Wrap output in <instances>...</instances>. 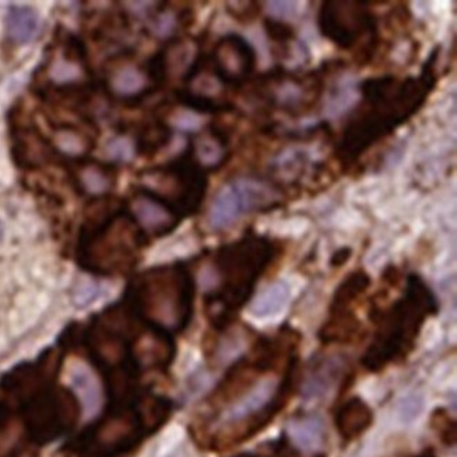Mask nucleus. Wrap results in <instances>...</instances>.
I'll return each instance as SVG.
<instances>
[{"label":"nucleus","mask_w":457,"mask_h":457,"mask_svg":"<svg viewBox=\"0 0 457 457\" xmlns=\"http://www.w3.org/2000/svg\"><path fill=\"white\" fill-rule=\"evenodd\" d=\"M436 55V51H434L420 78H407L400 82L393 75H387L370 78L361 83V93L365 107L345 129L339 145L342 161L352 162L358 160L369 146L393 133L421 109L436 83L432 68Z\"/></svg>","instance_id":"1"},{"label":"nucleus","mask_w":457,"mask_h":457,"mask_svg":"<svg viewBox=\"0 0 457 457\" xmlns=\"http://www.w3.org/2000/svg\"><path fill=\"white\" fill-rule=\"evenodd\" d=\"M297 380V358L290 359L285 370L244 391L238 397L217 408L197 431V439L210 451H226L262 432L287 405Z\"/></svg>","instance_id":"2"},{"label":"nucleus","mask_w":457,"mask_h":457,"mask_svg":"<svg viewBox=\"0 0 457 457\" xmlns=\"http://www.w3.org/2000/svg\"><path fill=\"white\" fill-rule=\"evenodd\" d=\"M276 255V248L265 237H244L222 246L214 258L219 285L204 297L206 312L212 327L226 329L242 305L251 300L259 278Z\"/></svg>","instance_id":"3"},{"label":"nucleus","mask_w":457,"mask_h":457,"mask_svg":"<svg viewBox=\"0 0 457 457\" xmlns=\"http://www.w3.org/2000/svg\"><path fill=\"white\" fill-rule=\"evenodd\" d=\"M437 312L439 303L429 286L420 276H408L404 295L390 309L371 310L370 319L378 325V331L361 358V366L370 373H378L390 363L407 359L428 317Z\"/></svg>","instance_id":"4"},{"label":"nucleus","mask_w":457,"mask_h":457,"mask_svg":"<svg viewBox=\"0 0 457 457\" xmlns=\"http://www.w3.org/2000/svg\"><path fill=\"white\" fill-rule=\"evenodd\" d=\"M123 302L146 327L173 337L192 320L195 280L182 263L148 269L131 280Z\"/></svg>","instance_id":"5"},{"label":"nucleus","mask_w":457,"mask_h":457,"mask_svg":"<svg viewBox=\"0 0 457 457\" xmlns=\"http://www.w3.org/2000/svg\"><path fill=\"white\" fill-rule=\"evenodd\" d=\"M146 236L123 209L93 214L80 229L77 261L99 276L127 275L138 263Z\"/></svg>","instance_id":"6"},{"label":"nucleus","mask_w":457,"mask_h":457,"mask_svg":"<svg viewBox=\"0 0 457 457\" xmlns=\"http://www.w3.org/2000/svg\"><path fill=\"white\" fill-rule=\"evenodd\" d=\"M139 179L141 189L153 193L182 219L199 212L206 195V170L195 163L189 149L172 162L144 170Z\"/></svg>","instance_id":"7"},{"label":"nucleus","mask_w":457,"mask_h":457,"mask_svg":"<svg viewBox=\"0 0 457 457\" xmlns=\"http://www.w3.org/2000/svg\"><path fill=\"white\" fill-rule=\"evenodd\" d=\"M41 75L54 93L71 99H85L92 95V72L87 48L71 34H63L46 54Z\"/></svg>","instance_id":"8"},{"label":"nucleus","mask_w":457,"mask_h":457,"mask_svg":"<svg viewBox=\"0 0 457 457\" xmlns=\"http://www.w3.org/2000/svg\"><path fill=\"white\" fill-rule=\"evenodd\" d=\"M79 417V401L67 388L48 387L27 401V431L40 444L72 431Z\"/></svg>","instance_id":"9"},{"label":"nucleus","mask_w":457,"mask_h":457,"mask_svg":"<svg viewBox=\"0 0 457 457\" xmlns=\"http://www.w3.org/2000/svg\"><path fill=\"white\" fill-rule=\"evenodd\" d=\"M278 199V190L269 183L253 178L234 179L217 193L210 209V227L216 231L229 228L249 212L280 206Z\"/></svg>","instance_id":"10"},{"label":"nucleus","mask_w":457,"mask_h":457,"mask_svg":"<svg viewBox=\"0 0 457 457\" xmlns=\"http://www.w3.org/2000/svg\"><path fill=\"white\" fill-rule=\"evenodd\" d=\"M322 36L342 50L353 48L366 33L376 34V21L361 2H325L319 14Z\"/></svg>","instance_id":"11"},{"label":"nucleus","mask_w":457,"mask_h":457,"mask_svg":"<svg viewBox=\"0 0 457 457\" xmlns=\"http://www.w3.org/2000/svg\"><path fill=\"white\" fill-rule=\"evenodd\" d=\"M104 87L112 99L126 104H137L158 89L149 78L146 65L133 62L124 53L110 58L104 65Z\"/></svg>","instance_id":"12"},{"label":"nucleus","mask_w":457,"mask_h":457,"mask_svg":"<svg viewBox=\"0 0 457 457\" xmlns=\"http://www.w3.org/2000/svg\"><path fill=\"white\" fill-rule=\"evenodd\" d=\"M212 67L226 87H241L255 71V50L245 38L228 34L214 46Z\"/></svg>","instance_id":"13"},{"label":"nucleus","mask_w":457,"mask_h":457,"mask_svg":"<svg viewBox=\"0 0 457 457\" xmlns=\"http://www.w3.org/2000/svg\"><path fill=\"white\" fill-rule=\"evenodd\" d=\"M126 209L146 238L168 236L179 226L182 220L166 203L141 187L129 197Z\"/></svg>","instance_id":"14"},{"label":"nucleus","mask_w":457,"mask_h":457,"mask_svg":"<svg viewBox=\"0 0 457 457\" xmlns=\"http://www.w3.org/2000/svg\"><path fill=\"white\" fill-rule=\"evenodd\" d=\"M61 358L57 351L46 352L36 365H24L7 373L2 380V387L9 395L27 401L51 387L60 369Z\"/></svg>","instance_id":"15"},{"label":"nucleus","mask_w":457,"mask_h":457,"mask_svg":"<svg viewBox=\"0 0 457 457\" xmlns=\"http://www.w3.org/2000/svg\"><path fill=\"white\" fill-rule=\"evenodd\" d=\"M71 178L75 189L89 199H102L114 189L117 182V170L114 165L85 160L72 162Z\"/></svg>","instance_id":"16"},{"label":"nucleus","mask_w":457,"mask_h":457,"mask_svg":"<svg viewBox=\"0 0 457 457\" xmlns=\"http://www.w3.org/2000/svg\"><path fill=\"white\" fill-rule=\"evenodd\" d=\"M87 129L71 123L55 127L50 143L55 155L65 156L72 162L87 158L95 148V131Z\"/></svg>","instance_id":"17"},{"label":"nucleus","mask_w":457,"mask_h":457,"mask_svg":"<svg viewBox=\"0 0 457 457\" xmlns=\"http://www.w3.org/2000/svg\"><path fill=\"white\" fill-rule=\"evenodd\" d=\"M373 424V411L359 397L349 398L335 414V427L346 444L353 442Z\"/></svg>","instance_id":"18"},{"label":"nucleus","mask_w":457,"mask_h":457,"mask_svg":"<svg viewBox=\"0 0 457 457\" xmlns=\"http://www.w3.org/2000/svg\"><path fill=\"white\" fill-rule=\"evenodd\" d=\"M13 155L17 165L33 170L50 162L55 153L51 144L37 129H17L14 137Z\"/></svg>","instance_id":"19"},{"label":"nucleus","mask_w":457,"mask_h":457,"mask_svg":"<svg viewBox=\"0 0 457 457\" xmlns=\"http://www.w3.org/2000/svg\"><path fill=\"white\" fill-rule=\"evenodd\" d=\"M187 149L202 170H219L228 156V139L226 134L212 127L197 136Z\"/></svg>","instance_id":"20"},{"label":"nucleus","mask_w":457,"mask_h":457,"mask_svg":"<svg viewBox=\"0 0 457 457\" xmlns=\"http://www.w3.org/2000/svg\"><path fill=\"white\" fill-rule=\"evenodd\" d=\"M361 324L352 310L329 312L328 321L322 325L319 332L321 344H349L358 338Z\"/></svg>","instance_id":"21"},{"label":"nucleus","mask_w":457,"mask_h":457,"mask_svg":"<svg viewBox=\"0 0 457 457\" xmlns=\"http://www.w3.org/2000/svg\"><path fill=\"white\" fill-rule=\"evenodd\" d=\"M4 27H6L9 40L13 41L17 46H23L36 36L38 29V14L31 7H11L6 14Z\"/></svg>","instance_id":"22"},{"label":"nucleus","mask_w":457,"mask_h":457,"mask_svg":"<svg viewBox=\"0 0 457 457\" xmlns=\"http://www.w3.org/2000/svg\"><path fill=\"white\" fill-rule=\"evenodd\" d=\"M370 286V278L363 270L351 273L344 282L339 285L332 298L329 312H346L352 310V303L356 302Z\"/></svg>","instance_id":"23"},{"label":"nucleus","mask_w":457,"mask_h":457,"mask_svg":"<svg viewBox=\"0 0 457 457\" xmlns=\"http://www.w3.org/2000/svg\"><path fill=\"white\" fill-rule=\"evenodd\" d=\"M172 138V129L161 120L149 121L139 129L137 134L136 149L141 155H155Z\"/></svg>","instance_id":"24"},{"label":"nucleus","mask_w":457,"mask_h":457,"mask_svg":"<svg viewBox=\"0 0 457 457\" xmlns=\"http://www.w3.org/2000/svg\"><path fill=\"white\" fill-rule=\"evenodd\" d=\"M344 369V361L339 358H328L320 361L319 365L312 369V376L305 385V395L310 397L325 395Z\"/></svg>","instance_id":"25"},{"label":"nucleus","mask_w":457,"mask_h":457,"mask_svg":"<svg viewBox=\"0 0 457 457\" xmlns=\"http://www.w3.org/2000/svg\"><path fill=\"white\" fill-rule=\"evenodd\" d=\"M288 297H290V288L285 282L273 283L253 302L252 312L258 317L276 314L285 307Z\"/></svg>","instance_id":"26"},{"label":"nucleus","mask_w":457,"mask_h":457,"mask_svg":"<svg viewBox=\"0 0 457 457\" xmlns=\"http://www.w3.org/2000/svg\"><path fill=\"white\" fill-rule=\"evenodd\" d=\"M293 435L303 446L315 447L324 439V429L317 418H304L293 425Z\"/></svg>","instance_id":"27"},{"label":"nucleus","mask_w":457,"mask_h":457,"mask_svg":"<svg viewBox=\"0 0 457 457\" xmlns=\"http://www.w3.org/2000/svg\"><path fill=\"white\" fill-rule=\"evenodd\" d=\"M431 427L436 432L442 444L446 445V446H454L456 445V421H454V418L449 415L446 410H444V408L435 410L431 417Z\"/></svg>","instance_id":"28"},{"label":"nucleus","mask_w":457,"mask_h":457,"mask_svg":"<svg viewBox=\"0 0 457 457\" xmlns=\"http://www.w3.org/2000/svg\"><path fill=\"white\" fill-rule=\"evenodd\" d=\"M265 30L270 40L283 44V46L292 43L295 38V29L278 19H266Z\"/></svg>","instance_id":"29"},{"label":"nucleus","mask_w":457,"mask_h":457,"mask_svg":"<svg viewBox=\"0 0 457 457\" xmlns=\"http://www.w3.org/2000/svg\"><path fill=\"white\" fill-rule=\"evenodd\" d=\"M131 145H129V141L126 139L117 138L113 139V141H110L109 145H107V153L112 158L117 161H127L131 158Z\"/></svg>","instance_id":"30"},{"label":"nucleus","mask_w":457,"mask_h":457,"mask_svg":"<svg viewBox=\"0 0 457 457\" xmlns=\"http://www.w3.org/2000/svg\"><path fill=\"white\" fill-rule=\"evenodd\" d=\"M269 12L275 14V19L288 16V14L295 13V2H269Z\"/></svg>","instance_id":"31"},{"label":"nucleus","mask_w":457,"mask_h":457,"mask_svg":"<svg viewBox=\"0 0 457 457\" xmlns=\"http://www.w3.org/2000/svg\"><path fill=\"white\" fill-rule=\"evenodd\" d=\"M351 248L338 249V251L335 252L334 255H332L331 266H334V268H339V266H344L345 263L348 262L349 259H351Z\"/></svg>","instance_id":"32"},{"label":"nucleus","mask_w":457,"mask_h":457,"mask_svg":"<svg viewBox=\"0 0 457 457\" xmlns=\"http://www.w3.org/2000/svg\"><path fill=\"white\" fill-rule=\"evenodd\" d=\"M401 457H437L436 453H435L434 449H431V447H428V449H424V451L420 452V453L417 454H405V456Z\"/></svg>","instance_id":"33"},{"label":"nucleus","mask_w":457,"mask_h":457,"mask_svg":"<svg viewBox=\"0 0 457 457\" xmlns=\"http://www.w3.org/2000/svg\"><path fill=\"white\" fill-rule=\"evenodd\" d=\"M234 457H263V456H261V454H256V453H239Z\"/></svg>","instance_id":"34"},{"label":"nucleus","mask_w":457,"mask_h":457,"mask_svg":"<svg viewBox=\"0 0 457 457\" xmlns=\"http://www.w3.org/2000/svg\"><path fill=\"white\" fill-rule=\"evenodd\" d=\"M23 457H36V456H34V454H26V456H23Z\"/></svg>","instance_id":"35"}]
</instances>
